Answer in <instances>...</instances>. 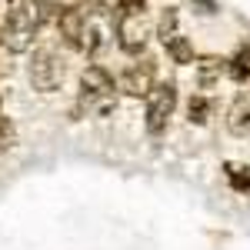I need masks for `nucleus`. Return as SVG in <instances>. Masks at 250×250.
<instances>
[{
    "mask_svg": "<svg viewBox=\"0 0 250 250\" xmlns=\"http://www.w3.org/2000/svg\"><path fill=\"white\" fill-rule=\"evenodd\" d=\"M114 40V14L104 3H80V40L77 50L87 60H97Z\"/></svg>",
    "mask_w": 250,
    "mask_h": 250,
    "instance_id": "1",
    "label": "nucleus"
},
{
    "mask_svg": "<svg viewBox=\"0 0 250 250\" xmlns=\"http://www.w3.org/2000/svg\"><path fill=\"white\" fill-rule=\"evenodd\" d=\"M154 37V20L147 17V10H127L114 17V40L117 47L127 54V57H140L147 54V43Z\"/></svg>",
    "mask_w": 250,
    "mask_h": 250,
    "instance_id": "2",
    "label": "nucleus"
},
{
    "mask_svg": "<svg viewBox=\"0 0 250 250\" xmlns=\"http://www.w3.org/2000/svg\"><path fill=\"white\" fill-rule=\"evenodd\" d=\"M147 100V110H144V127L150 137H160L170 124L173 110H177V100H180V90L173 80H157L154 90L144 97Z\"/></svg>",
    "mask_w": 250,
    "mask_h": 250,
    "instance_id": "3",
    "label": "nucleus"
},
{
    "mask_svg": "<svg viewBox=\"0 0 250 250\" xmlns=\"http://www.w3.org/2000/svg\"><path fill=\"white\" fill-rule=\"evenodd\" d=\"M80 104L87 107H110L117 104V80L104 63H87L80 74Z\"/></svg>",
    "mask_w": 250,
    "mask_h": 250,
    "instance_id": "4",
    "label": "nucleus"
},
{
    "mask_svg": "<svg viewBox=\"0 0 250 250\" xmlns=\"http://www.w3.org/2000/svg\"><path fill=\"white\" fill-rule=\"evenodd\" d=\"M63 77H67V63L54 47H37L34 57H30V83L40 94H54L63 87Z\"/></svg>",
    "mask_w": 250,
    "mask_h": 250,
    "instance_id": "5",
    "label": "nucleus"
},
{
    "mask_svg": "<svg viewBox=\"0 0 250 250\" xmlns=\"http://www.w3.org/2000/svg\"><path fill=\"white\" fill-rule=\"evenodd\" d=\"M154 83H157V60L150 54H140V57H134L124 67V74L117 80V90L124 97L140 100V97H147L154 90Z\"/></svg>",
    "mask_w": 250,
    "mask_h": 250,
    "instance_id": "6",
    "label": "nucleus"
},
{
    "mask_svg": "<svg viewBox=\"0 0 250 250\" xmlns=\"http://www.w3.org/2000/svg\"><path fill=\"white\" fill-rule=\"evenodd\" d=\"M224 77H230L233 83H247L250 80V37L237 43L230 57H224Z\"/></svg>",
    "mask_w": 250,
    "mask_h": 250,
    "instance_id": "7",
    "label": "nucleus"
},
{
    "mask_svg": "<svg viewBox=\"0 0 250 250\" xmlns=\"http://www.w3.org/2000/svg\"><path fill=\"white\" fill-rule=\"evenodd\" d=\"M227 130L233 137H247L250 134V94H240L227 110Z\"/></svg>",
    "mask_w": 250,
    "mask_h": 250,
    "instance_id": "8",
    "label": "nucleus"
},
{
    "mask_svg": "<svg viewBox=\"0 0 250 250\" xmlns=\"http://www.w3.org/2000/svg\"><path fill=\"white\" fill-rule=\"evenodd\" d=\"M213 110H217V104H213L210 94H193L190 100H187V120H190L193 127H207Z\"/></svg>",
    "mask_w": 250,
    "mask_h": 250,
    "instance_id": "9",
    "label": "nucleus"
},
{
    "mask_svg": "<svg viewBox=\"0 0 250 250\" xmlns=\"http://www.w3.org/2000/svg\"><path fill=\"white\" fill-rule=\"evenodd\" d=\"M193 67H197V80H200V87L204 90H210L217 80L224 77V57H197L193 60Z\"/></svg>",
    "mask_w": 250,
    "mask_h": 250,
    "instance_id": "10",
    "label": "nucleus"
},
{
    "mask_svg": "<svg viewBox=\"0 0 250 250\" xmlns=\"http://www.w3.org/2000/svg\"><path fill=\"white\" fill-rule=\"evenodd\" d=\"M164 50H167V57H170L177 67H193V60H197V54H193V43L184 37V34L170 37L167 43H164Z\"/></svg>",
    "mask_w": 250,
    "mask_h": 250,
    "instance_id": "11",
    "label": "nucleus"
},
{
    "mask_svg": "<svg viewBox=\"0 0 250 250\" xmlns=\"http://www.w3.org/2000/svg\"><path fill=\"white\" fill-rule=\"evenodd\" d=\"M177 34H180V7H164V14L157 20V37H160V43H167Z\"/></svg>",
    "mask_w": 250,
    "mask_h": 250,
    "instance_id": "12",
    "label": "nucleus"
},
{
    "mask_svg": "<svg viewBox=\"0 0 250 250\" xmlns=\"http://www.w3.org/2000/svg\"><path fill=\"white\" fill-rule=\"evenodd\" d=\"M224 173H227V184H230L237 193H250V170H247V167L227 164V167H224Z\"/></svg>",
    "mask_w": 250,
    "mask_h": 250,
    "instance_id": "13",
    "label": "nucleus"
},
{
    "mask_svg": "<svg viewBox=\"0 0 250 250\" xmlns=\"http://www.w3.org/2000/svg\"><path fill=\"white\" fill-rule=\"evenodd\" d=\"M190 7L197 10V14H204V17L220 14V3H217V0H190Z\"/></svg>",
    "mask_w": 250,
    "mask_h": 250,
    "instance_id": "14",
    "label": "nucleus"
},
{
    "mask_svg": "<svg viewBox=\"0 0 250 250\" xmlns=\"http://www.w3.org/2000/svg\"><path fill=\"white\" fill-rule=\"evenodd\" d=\"M114 3L120 14H127V10H147V0H114Z\"/></svg>",
    "mask_w": 250,
    "mask_h": 250,
    "instance_id": "15",
    "label": "nucleus"
},
{
    "mask_svg": "<svg viewBox=\"0 0 250 250\" xmlns=\"http://www.w3.org/2000/svg\"><path fill=\"white\" fill-rule=\"evenodd\" d=\"M7 140H10V120L0 114V144H7Z\"/></svg>",
    "mask_w": 250,
    "mask_h": 250,
    "instance_id": "16",
    "label": "nucleus"
},
{
    "mask_svg": "<svg viewBox=\"0 0 250 250\" xmlns=\"http://www.w3.org/2000/svg\"><path fill=\"white\" fill-rule=\"evenodd\" d=\"M3 54H7V50L0 47V77H3V74H10V63H3Z\"/></svg>",
    "mask_w": 250,
    "mask_h": 250,
    "instance_id": "17",
    "label": "nucleus"
},
{
    "mask_svg": "<svg viewBox=\"0 0 250 250\" xmlns=\"http://www.w3.org/2000/svg\"><path fill=\"white\" fill-rule=\"evenodd\" d=\"M0 107H3V94H0ZM0 114H3V110H0Z\"/></svg>",
    "mask_w": 250,
    "mask_h": 250,
    "instance_id": "18",
    "label": "nucleus"
}]
</instances>
